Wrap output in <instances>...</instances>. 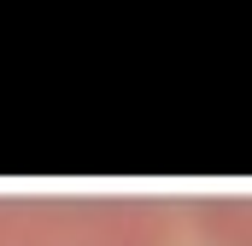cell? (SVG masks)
Wrapping results in <instances>:
<instances>
[{
  "mask_svg": "<svg viewBox=\"0 0 252 246\" xmlns=\"http://www.w3.org/2000/svg\"><path fill=\"white\" fill-rule=\"evenodd\" d=\"M0 246H170V211L141 193L0 199Z\"/></svg>",
  "mask_w": 252,
  "mask_h": 246,
  "instance_id": "1",
  "label": "cell"
},
{
  "mask_svg": "<svg viewBox=\"0 0 252 246\" xmlns=\"http://www.w3.org/2000/svg\"><path fill=\"white\" fill-rule=\"evenodd\" d=\"M199 223L217 246H252V199L241 193H223V199H205L199 205Z\"/></svg>",
  "mask_w": 252,
  "mask_h": 246,
  "instance_id": "2",
  "label": "cell"
}]
</instances>
